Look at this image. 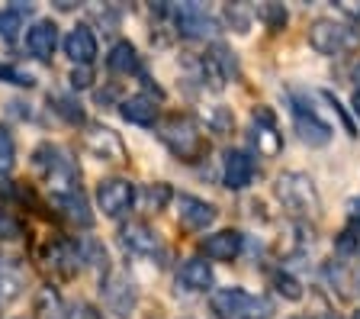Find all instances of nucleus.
<instances>
[{
    "instance_id": "nucleus-36",
    "label": "nucleus",
    "mask_w": 360,
    "mask_h": 319,
    "mask_svg": "<svg viewBox=\"0 0 360 319\" xmlns=\"http://www.w3.org/2000/svg\"><path fill=\"white\" fill-rule=\"evenodd\" d=\"M68 84H71V91H87V87H94V68L75 65L71 75H68Z\"/></svg>"
},
{
    "instance_id": "nucleus-14",
    "label": "nucleus",
    "mask_w": 360,
    "mask_h": 319,
    "mask_svg": "<svg viewBox=\"0 0 360 319\" xmlns=\"http://www.w3.org/2000/svg\"><path fill=\"white\" fill-rule=\"evenodd\" d=\"M22 46L36 61H52L55 49L61 46V32L55 20H32L22 32Z\"/></svg>"
},
{
    "instance_id": "nucleus-39",
    "label": "nucleus",
    "mask_w": 360,
    "mask_h": 319,
    "mask_svg": "<svg viewBox=\"0 0 360 319\" xmlns=\"http://www.w3.org/2000/svg\"><path fill=\"white\" fill-rule=\"evenodd\" d=\"M351 77H354V87H357V91H360V61H357V65H354Z\"/></svg>"
},
{
    "instance_id": "nucleus-28",
    "label": "nucleus",
    "mask_w": 360,
    "mask_h": 319,
    "mask_svg": "<svg viewBox=\"0 0 360 319\" xmlns=\"http://www.w3.org/2000/svg\"><path fill=\"white\" fill-rule=\"evenodd\" d=\"M222 23L229 26V30H235L238 36H248V32H251V23H255V10L245 7V4H225Z\"/></svg>"
},
{
    "instance_id": "nucleus-6",
    "label": "nucleus",
    "mask_w": 360,
    "mask_h": 319,
    "mask_svg": "<svg viewBox=\"0 0 360 319\" xmlns=\"http://www.w3.org/2000/svg\"><path fill=\"white\" fill-rule=\"evenodd\" d=\"M100 296H103L106 313H112L116 319H129L139 310V284L132 281V274L122 271L120 265H110L100 274Z\"/></svg>"
},
{
    "instance_id": "nucleus-26",
    "label": "nucleus",
    "mask_w": 360,
    "mask_h": 319,
    "mask_svg": "<svg viewBox=\"0 0 360 319\" xmlns=\"http://www.w3.org/2000/svg\"><path fill=\"white\" fill-rule=\"evenodd\" d=\"M36 319H68V304L55 287H39L36 294Z\"/></svg>"
},
{
    "instance_id": "nucleus-32",
    "label": "nucleus",
    "mask_w": 360,
    "mask_h": 319,
    "mask_svg": "<svg viewBox=\"0 0 360 319\" xmlns=\"http://www.w3.org/2000/svg\"><path fill=\"white\" fill-rule=\"evenodd\" d=\"M16 165V139L7 126H0V175H10Z\"/></svg>"
},
{
    "instance_id": "nucleus-33",
    "label": "nucleus",
    "mask_w": 360,
    "mask_h": 319,
    "mask_svg": "<svg viewBox=\"0 0 360 319\" xmlns=\"http://www.w3.org/2000/svg\"><path fill=\"white\" fill-rule=\"evenodd\" d=\"M68 319H106V313L90 300H71L68 304Z\"/></svg>"
},
{
    "instance_id": "nucleus-42",
    "label": "nucleus",
    "mask_w": 360,
    "mask_h": 319,
    "mask_svg": "<svg viewBox=\"0 0 360 319\" xmlns=\"http://www.w3.org/2000/svg\"><path fill=\"white\" fill-rule=\"evenodd\" d=\"M292 319H300V316H292Z\"/></svg>"
},
{
    "instance_id": "nucleus-38",
    "label": "nucleus",
    "mask_w": 360,
    "mask_h": 319,
    "mask_svg": "<svg viewBox=\"0 0 360 319\" xmlns=\"http://www.w3.org/2000/svg\"><path fill=\"white\" fill-rule=\"evenodd\" d=\"M347 220H351L354 229H360V197L347 200Z\"/></svg>"
},
{
    "instance_id": "nucleus-24",
    "label": "nucleus",
    "mask_w": 360,
    "mask_h": 319,
    "mask_svg": "<svg viewBox=\"0 0 360 319\" xmlns=\"http://www.w3.org/2000/svg\"><path fill=\"white\" fill-rule=\"evenodd\" d=\"M26 290V277L16 265H7V261H0V306H10L16 304Z\"/></svg>"
},
{
    "instance_id": "nucleus-29",
    "label": "nucleus",
    "mask_w": 360,
    "mask_h": 319,
    "mask_svg": "<svg viewBox=\"0 0 360 319\" xmlns=\"http://www.w3.org/2000/svg\"><path fill=\"white\" fill-rule=\"evenodd\" d=\"M270 284H274V290H277L283 300H302V284L292 277L290 271H283V268H277V271H270Z\"/></svg>"
},
{
    "instance_id": "nucleus-40",
    "label": "nucleus",
    "mask_w": 360,
    "mask_h": 319,
    "mask_svg": "<svg viewBox=\"0 0 360 319\" xmlns=\"http://www.w3.org/2000/svg\"><path fill=\"white\" fill-rule=\"evenodd\" d=\"M354 110L360 113V91H354Z\"/></svg>"
},
{
    "instance_id": "nucleus-22",
    "label": "nucleus",
    "mask_w": 360,
    "mask_h": 319,
    "mask_svg": "<svg viewBox=\"0 0 360 319\" xmlns=\"http://www.w3.org/2000/svg\"><path fill=\"white\" fill-rule=\"evenodd\" d=\"M32 16V4H10L0 10V39L16 42L20 32H26V20Z\"/></svg>"
},
{
    "instance_id": "nucleus-16",
    "label": "nucleus",
    "mask_w": 360,
    "mask_h": 319,
    "mask_svg": "<svg viewBox=\"0 0 360 319\" xmlns=\"http://www.w3.org/2000/svg\"><path fill=\"white\" fill-rule=\"evenodd\" d=\"M61 49H65V55L75 61V65H84V68H90V65L97 61V55H100V42H97V32H94V26H90V23L71 26V32L61 39Z\"/></svg>"
},
{
    "instance_id": "nucleus-2",
    "label": "nucleus",
    "mask_w": 360,
    "mask_h": 319,
    "mask_svg": "<svg viewBox=\"0 0 360 319\" xmlns=\"http://www.w3.org/2000/svg\"><path fill=\"white\" fill-rule=\"evenodd\" d=\"M158 139L165 142V149L174 155L177 161H200L202 155L210 152V142L202 136V126L193 120V116L184 113H171L167 120L158 123Z\"/></svg>"
},
{
    "instance_id": "nucleus-12",
    "label": "nucleus",
    "mask_w": 360,
    "mask_h": 319,
    "mask_svg": "<svg viewBox=\"0 0 360 319\" xmlns=\"http://www.w3.org/2000/svg\"><path fill=\"white\" fill-rule=\"evenodd\" d=\"M251 145L257 149V155L264 158H277L283 152V136L277 130V116L270 113L267 106H255L251 110Z\"/></svg>"
},
{
    "instance_id": "nucleus-13",
    "label": "nucleus",
    "mask_w": 360,
    "mask_h": 319,
    "mask_svg": "<svg viewBox=\"0 0 360 319\" xmlns=\"http://www.w3.org/2000/svg\"><path fill=\"white\" fill-rule=\"evenodd\" d=\"M174 213H177V223L187 232H202V229H210L219 220L216 204L193 197V194H174Z\"/></svg>"
},
{
    "instance_id": "nucleus-8",
    "label": "nucleus",
    "mask_w": 360,
    "mask_h": 319,
    "mask_svg": "<svg viewBox=\"0 0 360 319\" xmlns=\"http://www.w3.org/2000/svg\"><path fill=\"white\" fill-rule=\"evenodd\" d=\"M94 200H97V210L103 213V216L120 220V216H126V213L135 206L139 190H135V184L129 181V177H103V181L97 184Z\"/></svg>"
},
{
    "instance_id": "nucleus-10",
    "label": "nucleus",
    "mask_w": 360,
    "mask_h": 319,
    "mask_svg": "<svg viewBox=\"0 0 360 319\" xmlns=\"http://www.w3.org/2000/svg\"><path fill=\"white\" fill-rule=\"evenodd\" d=\"M84 149L87 155H94L97 161H106V165H126L129 161V149L122 142V136L110 126H87L84 132Z\"/></svg>"
},
{
    "instance_id": "nucleus-18",
    "label": "nucleus",
    "mask_w": 360,
    "mask_h": 319,
    "mask_svg": "<svg viewBox=\"0 0 360 319\" xmlns=\"http://www.w3.org/2000/svg\"><path fill=\"white\" fill-rule=\"evenodd\" d=\"M216 287V274H212V265L206 258H187L177 268V290L184 294H212Z\"/></svg>"
},
{
    "instance_id": "nucleus-27",
    "label": "nucleus",
    "mask_w": 360,
    "mask_h": 319,
    "mask_svg": "<svg viewBox=\"0 0 360 319\" xmlns=\"http://www.w3.org/2000/svg\"><path fill=\"white\" fill-rule=\"evenodd\" d=\"M206 58L212 61V68L219 71V77H222V81H235V77L241 75L235 52H232L229 46H222V42H216V46H212L210 52H206Z\"/></svg>"
},
{
    "instance_id": "nucleus-7",
    "label": "nucleus",
    "mask_w": 360,
    "mask_h": 319,
    "mask_svg": "<svg viewBox=\"0 0 360 319\" xmlns=\"http://www.w3.org/2000/svg\"><path fill=\"white\" fill-rule=\"evenodd\" d=\"M158 13L165 16L167 23L177 30V36L184 39H212L219 30L210 10L200 7V4H165V7H158Z\"/></svg>"
},
{
    "instance_id": "nucleus-11",
    "label": "nucleus",
    "mask_w": 360,
    "mask_h": 319,
    "mask_svg": "<svg viewBox=\"0 0 360 319\" xmlns=\"http://www.w3.org/2000/svg\"><path fill=\"white\" fill-rule=\"evenodd\" d=\"M120 245L126 249V255L135 258H161L165 255V245L158 239V232L142 220H129L120 226Z\"/></svg>"
},
{
    "instance_id": "nucleus-30",
    "label": "nucleus",
    "mask_w": 360,
    "mask_h": 319,
    "mask_svg": "<svg viewBox=\"0 0 360 319\" xmlns=\"http://www.w3.org/2000/svg\"><path fill=\"white\" fill-rule=\"evenodd\" d=\"M202 120H206V126H210L212 132H219V136H225V132L235 130V113L229 110V106H222V104L210 106V110L202 113Z\"/></svg>"
},
{
    "instance_id": "nucleus-3",
    "label": "nucleus",
    "mask_w": 360,
    "mask_h": 319,
    "mask_svg": "<svg viewBox=\"0 0 360 319\" xmlns=\"http://www.w3.org/2000/svg\"><path fill=\"white\" fill-rule=\"evenodd\" d=\"M274 194L283 204V210L300 216V220H319V213H322L319 187H315V181L306 171H283L274 181Z\"/></svg>"
},
{
    "instance_id": "nucleus-20",
    "label": "nucleus",
    "mask_w": 360,
    "mask_h": 319,
    "mask_svg": "<svg viewBox=\"0 0 360 319\" xmlns=\"http://www.w3.org/2000/svg\"><path fill=\"white\" fill-rule=\"evenodd\" d=\"M106 68H110L112 75H122V77H145V61L129 39H120V42L110 49Z\"/></svg>"
},
{
    "instance_id": "nucleus-25",
    "label": "nucleus",
    "mask_w": 360,
    "mask_h": 319,
    "mask_svg": "<svg viewBox=\"0 0 360 319\" xmlns=\"http://www.w3.org/2000/svg\"><path fill=\"white\" fill-rule=\"evenodd\" d=\"M49 106L71 126H84L87 123V113H84V104L75 97V94H49Z\"/></svg>"
},
{
    "instance_id": "nucleus-34",
    "label": "nucleus",
    "mask_w": 360,
    "mask_h": 319,
    "mask_svg": "<svg viewBox=\"0 0 360 319\" xmlns=\"http://www.w3.org/2000/svg\"><path fill=\"white\" fill-rule=\"evenodd\" d=\"M145 200H148L151 210H165L167 200H174V190L167 187L165 181H158V184H151V187L145 190Z\"/></svg>"
},
{
    "instance_id": "nucleus-35",
    "label": "nucleus",
    "mask_w": 360,
    "mask_h": 319,
    "mask_svg": "<svg viewBox=\"0 0 360 319\" xmlns=\"http://www.w3.org/2000/svg\"><path fill=\"white\" fill-rule=\"evenodd\" d=\"M0 81L16 84V87H32V84H36V77H32L30 71L13 68V65H4V61H0Z\"/></svg>"
},
{
    "instance_id": "nucleus-21",
    "label": "nucleus",
    "mask_w": 360,
    "mask_h": 319,
    "mask_svg": "<svg viewBox=\"0 0 360 319\" xmlns=\"http://www.w3.org/2000/svg\"><path fill=\"white\" fill-rule=\"evenodd\" d=\"M120 116L126 123H132V126L151 130L158 123V104H155V97H148V94H132V97L120 100Z\"/></svg>"
},
{
    "instance_id": "nucleus-1",
    "label": "nucleus",
    "mask_w": 360,
    "mask_h": 319,
    "mask_svg": "<svg viewBox=\"0 0 360 319\" xmlns=\"http://www.w3.org/2000/svg\"><path fill=\"white\" fill-rule=\"evenodd\" d=\"M32 168L36 175L45 181L49 194L52 197H61V194H77L81 190V168L71 155L55 142H39L36 152H32Z\"/></svg>"
},
{
    "instance_id": "nucleus-19",
    "label": "nucleus",
    "mask_w": 360,
    "mask_h": 319,
    "mask_svg": "<svg viewBox=\"0 0 360 319\" xmlns=\"http://www.w3.org/2000/svg\"><path fill=\"white\" fill-rule=\"evenodd\" d=\"M49 268H52L58 277H75L77 271L84 268V251L81 242H71V239H55L49 245Z\"/></svg>"
},
{
    "instance_id": "nucleus-37",
    "label": "nucleus",
    "mask_w": 360,
    "mask_h": 319,
    "mask_svg": "<svg viewBox=\"0 0 360 319\" xmlns=\"http://www.w3.org/2000/svg\"><path fill=\"white\" fill-rule=\"evenodd\" d=\"M20 232H22V223L10 210H0V242L4 239H16Z\"/></svg>"
},
{
    "instance_id": "nucleus-41",
    "label": "nucleus",
    "mask_w": 360,
    "mask_h": 319,
    "mask_svg": "<svg viewBox=\"0 0 360 319\" xmlns=\"http://www.w3.org/2000/svg\"><path fill=\"white\" fill-rule=\"evenodd\" d=\"M351 319H360V306H357V310H354V313H351Z\"/></svg>"
},
{
    "instance_id": "nucleus-4",
    "label": "nucleus",
    "mask_w": 360,
    "mask_h": 319,
    "mask_svg": "<svg viewBox=\"0 0 360 319\" xmlns=\"http://www.w3.org/2000/svg\"><path fill=\"white\" fill-rule=\"evenodd\" d=\"M210 306L219 319H270L274 304L245 287H219L210 294Z\"/></svg>"
},
{
    "instance_id": "nucleus-17",
    "label": "nucleus",
    "mask_w": 360,
    "mask_h": 319,
    "mask_svg": "<svg viewBox=\"0 0 360 319\" xmlns=\"http://www.w3.org/2000/svg\"><path fill=\"white\" fill-rule=\"evenodd\" d=\"M245 249V232L238 229H219L200 242V251L206 261H235Z\"/></svg>"
},
{
    "instance_id": "nucleus-31",
    "label": "nucleus",
    "mask_w": 360,
    "mask_h": 319,
    "mask_svg": "<svg viewBox=\"0 0 360 319\" xmlns=\"http://www.w3.org/2000/svg\"><path fill=\"white\" fill-rule=\"evenodd\" d=\"M255 16H257V20H261L264 26H267L270 32L283 30V26H286V20H290V13H286V7H283V4H261V7L255 10Z\"/></svg>"
},
{
    "instance_id": "nucleus-5",
    "label": "nucleus",
    "mask_w": 360,
    "mask_h": 319,
    "mask_svg": "<svg viewBox=\"0 0 360 319\" xmlns=\"http://www.w3.org/2000/svg\"><path fill=\"white\" fill-rule=\"evenodd\" d=\"M309 46L319 55H345L360 46V30L338 16H319L309 23Z\"/></svg>"
},
{
    "instance_id": "nucleus-15",
    "label": "nucleus",
    "mask_w": 360,
    "mask_h": 319,
    "mask_svg": "<svg viewBox=\"0 0 360 319\" xmlns=\"http://www.w3.org/2000/svg\"><path fill=\"white\" fill-rule=\"evenodd\" d=\"M255 175H257L255 155L245 152V149H225V155H222V184L225 187L245 190V187H251Z\"/></svg>"
},
{
    "instance_id": "nucleus-9",
    "label": "nucleus",
    "mask_w": 360,
    "mask_h": 319,
    "mask_svg": "<svg viewBox=\"0 0 360 319\" xmlns=\"http://www.w3.org/2000/svg\"><path fill=\"white\" fill-rule=\"evenodd\" d=\"M292 106H290V113H292V130L300 132V139L309 145V149H322V145L331 142V126L322 120V116L312 110V104H306V100L300 97V91H292Z\"/></svg>"
},
{
    "instance_id": "nucleus-23",
    "label": "nucleus",
    "mask_w": 360,
    "mask_h": 319,
    "mask_svg": "<svg viewBox=\"0 0 360 319\" xmlns=\"http://www.w3.org/2000/svg\"><path fill=\"white\" fill-rule=\"evenodd\" d=\"M52 204L58 206V210L65 213L71 223H77L81 229L94 226V213H90V204H87V197H84V190H77V194H61V197H52Z\"/></svg>"
}]
</instances>
